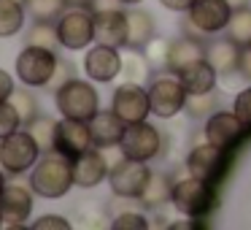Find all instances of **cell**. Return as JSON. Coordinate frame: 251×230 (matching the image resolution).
<instances>
[{"label": "cell", "instance_id": "6da1fadb", "mask_svg": "<svg viewBox=\"0 0 251 230\" xmlns=\"http://www.w3.org/2000/svg\"><path fill=\"white\" fill-rule=\"evenodd\" d=\"M27 184L44 201H60L73 190V165L68 157L57 152H44L38 157V163L30 168Z\"/></svg>", "mask_w": 251, "mask_h": 230}, {"label": "cell", "instance_id": "7a4b0ae2", "mask_svg": "<svg viewBox=\"0 0 251 230\" xmlns=\"http://www.w3.org/2000/svg\"><path fill=\"white\" fill-rule=\"evenodd\" d=\"M54 106L60 111V116L68 119H81L89 122L100 111V92L95 87V82L89 79H71L60 89H54Z\"/></svg>", "mask_w": 251, "mask_h": 230}, {"label": "cell", "instance_id": "3957f363", "mask_svg": "<svg viewBox=\"0 0 251 230\" xmlns=\"http://www.w3.org/2000/svg\"><path fill=\"white\" fill-rule=\"evenodd\" d=\"M57 49L51 46H35V44H25L19 49L17 60H14V76L25 84V87H38L44 89L49 84V79L54 76L57 68Z\"/></svg>", "mask_w": 251, "mask_h": 230}, {"label": "cell", "instance_id": "277c9868", "mask_svg": "<svg viewBox=\"0 0 251 230\" xmlns=\"http://www.w3.org/2000/svg\"><path fill=\"white\" fill-rule=\"evenodd\" d=\"M57 41L68 52H84L95 44V14L92 8H71L68 6L54 19Z\"/></svg>", "mask_w": 251, "mask_h": 230}, {"label": "cell", "instance_id": "5b68a950", "mask_svg": "<svg viewBox=\"0 0 251 230\" xmlns=\"http://www.w3.org/2000/svg\"><path fill=\"white\" fill-rule=\"evenodd\" d=\"M41 154L44 152H41L38 141L27 133V127H19L17 133L0 141V168L8 176H25L38 163Z\"/></svg>", "mask_w": 251, "mask_h": 230}, {"label": "cell", "instance_id": "8992f818", "mask_svg": "<svg viewBox=\"0 0 251 230\" xmlns=\"http://www.w3.org/2000/svg\"><path fill=\"white\" fill-rule=\"evenodd\" d=\"M170 203L178 214L184 217H202L213 208L216 203V190L213 181L197 179V176H186V179L176 181L173 192H170Z\"/></svg>", "mask_w": 251, "mask_h": 230}, {"label": "cell", "instance_id": "52a82bcc", "mask_svg": "<svg viewBox=\"0 0 251 230\" xmlns=\"http://www.w3.org/2000/svg\"><path fill=\"white\" fill-rule=\"evenodd\" d=\"M149 92V103H151V114L159 119H173L176 114L184 111L186 103V87L181 84V79L176 73H162V76H154L146 87Z\"/></svg>", "mask_w": 251, "mask_h": 230}, {"label": "cell", "instance_id": "ba28073f", "mask_svg": "<svg viewBox=\"0 0 251 230\" xmlns=\"http://www.w3.org/2000/svg\"><path fill=\"white\" fill-rule=\"evenodd\" d=\"M119 152L130 160H141V163H151L154 157L162 154V133L157 125L149 119L132 122L125 127V136L119 141Z\"/></svg>", "mask_w": 251, "mask_h": 230}, {"label": "cell", "instance_id": "9c48e42d", "mask_svg": "<svg viewBox=\"0 0 251 230\" xmlns=\"http://www.w3.org/2000/svg\"><path fill=\"white\" fill-rule=\"evenodd\" d=\"M149 163H141V160H130L122 154L116 163H111L108 168V187L114 192V198H130V201H138L149 181Z\"/></svg>", "mask_w": 251, "mask_h": 230}, {"label": "cell", "instance_id": "30bf717a", "mask_svg": "<svg viewBox=\"0 0 251 230\" xmlns=\"http://www.w3.org/2000/svg\"><path fill=\"white\" fill-rule=\"evenodd\" d=\"M35 206V192L30 184L8 181L3 195H0V214H3V228L8 230H22L27 228V219Z\"/></svg>", "mask_w": 251, "mask_h": 230}, {"label": "cell", "instance_id": "8fae6325", "mask_svg": "<svg viewBox=\"0 0 251 230\" xmlns=\"http://www.w3.org/2000/svg\"><path fill=\"white\" fill-rule=\"evenodd\" d=\"M111 111H114L125 125L149 119L151 103H149L146 87H143V84H135V82L119 84V87L114 89V95H111Z\"/></svg>", "mask_w": 251, "mask_h": 230}, {"label": "cell", "instance_id": "7c38bea8", "mask_svg": "<svg viewBox=\"0 0 251 230\" xmlns=\"http://www.w3.org/2000/svg\"><path fill=\"white\" fill-rule=\"evenodd\" d=\"M122 65H125V57L116 46H105V44H95L89 49H84V73H87L89 82L95 84H108L114 79L122 76Z\"/></svg>", "mask_w": 251, "mask_h": 230}, {"label": "cell", "instance_id": "4fadbf2b", "mask_svg": "<svg viewBox=\"0 0 251 230\" xmlns=\"http://www.w3.org/2000/svg\"><path fill=\"white\" fill-rule=\"evenodd\" d=\"M92 146V136H89V125L81 119H68L60 116L54 130V152L68 160H76L81 152Z\"/></svg>", "mask_w": 251, "mask_h": 230}, {"label": "cell", "instance_id": "5bb4252c", "mask_svg": "<svg viewBox=\"0 0 251 230\" xmlns=\"http://www.w3.org/2000/svg\"><path fill=\"white\" fill-rule=\"evenodd\" d=\"M229 14H232L229 0H195L189 6V11H186V19H189L200 33L216 35L227 28Z\"/></svg>", "mask_w": 251, "mask_h": 230}, {"label": "cell", "instance_id": "9a60e30c", "mask_svg": "<svg viewBox=\"0 0 251 230\" xmlns=\"http://www.w3.org/2000/svg\"><path fill=\"white\" fill-rule=\"evenodd\" d=\"M73 165V184L81 187V190H95L108 179V157H105L103 149L89 146L87 152H81L76 160H71Z\"/></svg>", "mask_w": 251, "mask_h": 230}, {"label": "cell", "instance_id": "2e32d148", "mask_svg": "<svg viewBox=\"0 0 251 230\" xmlns=\"http://www.w3.org/2000/svg\"><path fill=\"white\" fill-rule=\"evenodd\" d=\"M224 163H227L224 149L213 146L211 141L197 144L186 154V171H189V176H197V179H205V181H216L224 171Z\"/></svg>", "mask_w": 251, "mask_h": 230}, {"label": "cell", "instance_id": "e0dca14e", "mask_svg": "<svg viewBox=\"0 0 251 230\" xmlns=\"http://www.w3.org/2000/svg\"><path fill=\"white\" fill-rule=\"evenodd\" d=\"M95 14V44L127 46V11L125 8H105V11H92Z\"/></svg>", "mask_w": 251, "mask_h": 230}, {"label": "cell", "instance_id": "ac0fdd59", "mask_svg": "<svg viewBox=\"0 0 251 230\" xmlns=\"http://www.w3.org/2000/svg\"><path fill=\"white\" fill-rule=\"evenodd\" d=\"M246 125L238 119L235 111H213L205 119V141H211L213 146L229 149L238 144V138L243 136Z\"/></svg>", "mask_w": 251, "mask_h": 230}, {"label": "cell", "instance_id": "d6986e66", "mask_svg": "<svg viewBox=\"0 0 251 230\" xmlns=\"http://www.w3.org/2000/svg\"><path fill=\"white\" fill-rule=\"evenodd\" d=\"M87 125H89V136H92V146H98V149L119 146L122 136H125V127H127L111 109H100Z\"/></svg>", "mask_w": 251, "mask_h": 230}, {"label": "cell", "instance_id": "ffe728a7", "mask_svg": "<svg viewBox=\"0 0 251 230\" xmlns=\"http://www.w3.org/2000/svg\"><path fill=\"white\" fill-rule=\"evenodd\" d=\"M240 52L243 46H238L232 38H213L205 44V62L219 76H229V73H238Z\"/></svg>", "mask_w": 251, "mask_h": 230}, {"label": "cell", "instance_id": "44dd1931", "mask_svg": "<svg viewBox=\"0 0 251 230\" xmlns=\"http://www.w3.org/2000/svg\"><path fill=\"white\" fill-rule=\"evenodd\" d=\"M205 60V46L202 41H195V38H178V41H170L168 44V60H165V71L176 73L178 76L181 71H186L189 65Z\"/></svg>", "mask_w": 251, "mask_h": 230}, {"label": "cell", "instance_id": "7402d4cb", "mask_svg": "<svg viewBox=\"0 0 251 230\" xmlns=\"http://www.w3.org/2000/svg\"><path fill=\"white\" fill-rule=\"evenodd\" d=\"M154 33H157V25H154V17L146 8H138V6L127 8V46L125 49L141 52L154 38Z\"/></svg>", "mask_w": 251, "mask_h": 230}, {"label": "cell", "instance_id": "603a6c76", "mask_svg": "<svg viewBox=\"0 0 251 230\" xmlns=\"http://www.w3.org/2000/svg\"><path fill=\"white\" fill-rule=\"evenodd\" d=\"M178 79H181V84L186 87L189 95H205V92H213V89H216L219 73L213 71L205 60H200V62H195V65H189L186 71H181Z\"/></svg>", "mask_w": 251, "mask_h": 230}, {"label": "cell", "instance_id": "cb8c5ba5", "mask_svg": "<svg viewBox=\"0 0 251 230\" xmlns=\"http://www.w3.org/2000/svg\"><path fill=\"white\" fill-rule=\"evenodd\" d=\"M170 192H173L170 176L162 173V171H151L141 198H138V203H141L143 208H162L165 203H170Z\"/></svg>", "mask_w": 251, "mask_h": 230}, {"label": "cell", "instance_id": "d4e9b609", "mask_svg": "<svg viewBox=\"0 0 251 230\" xmlns=\"http://www.w3.org/2000/svg\"><path fill=\"white\" fill-rule=\"evenodd\" d=\"M27 25V11L22 0H0V38H14Z\"/></svg>", "mask_w": 251, "mask_h": 230}, {"label": "cell", "instance_id": "484cf974", "mask_svg": "<svg viewBox=\"0 0 251 230\" xmlns=\"http://www.w3.org/2000/svg\"><path fill=\"white\" fill-rule=\"evenodd\" d=\"M25 127H27V133L38 141L41 152H54V130H57V119H54V116H49V114L41 111V114L33 116Z\"/></svg>", "mask_w": 251, "mask_h": 230}, {"label": "cell", "instance_id": "4316f807", "mask_svg": "<svg viewBox=\"0 0 251 230\" xmlns=\"http://www.w3.org/2000/svg\"><path fill=\"white\" fill-rule=\"evenodd\" d=\"M224 30H227V38H232L238 46H249L251 44V8L249 6L232 8Z\"/></svg>", "mask_w": 251, "mask_h": 230}, {"label": "cell", "instance_id": "83f0119b", "mask_svg": "<svg viewBox=\"0 0 251 230\" xmlns=\"http://www.w3.org/2000/svg\"><path fill=\"white\" fill-rule=\"evenodd\" d=\"M25 11L33 22H54L65 11V0H22Z\"/></svg>", "mask_w": 251, "mask_h": 230}, {"label": "cell", "instance_id": "f1b7e54d", "mask_svg": "<svg viewBox=\"0 0 251 230\" xmlns=\"http://www.w3.org/2000/svg\"><path fill=\"white\" fill-rule=\"evenodd\" d=\"M14 103V109L19 111V116H22V127L27 125L33 116H38L41 114V103H38V98H35V92H33V87H17L14 89V95L8 98Z\"/></svg>", "mask_w": 251, "mask_h": 230}, {"label": "cell", "instance_id": "f546056e", "mask_svg": "<svg viewBox=\"0 0 251 230\" xmlns=\"http://www.w3.org/2000/svg\"><path fill=\"white\" fill-rule=\"evenodd\" d=\"M149 71H151V65L146 62V57H143V52H138V49H130V55L125 57V65H122V76H125L127 82L143 84V82L149 79Z\"/></svg>", "mask_w": 251, "mask_h": 230}, {"label": "cell", "instance_id": "4dcf8cb0", "mask_svg": "<svg viewBox=\"0 0 251 230\" xmlns=\"http://www.w3.org/2000/svg\"><path fill=\"white\" fill-rule=\"evenodd\" d=\"M25 44H35V46H60L57 41V30H54V22H33L25 33Z\"/></svg>", "mask_w": 251, "mask_h": 230}, {"label": "cell", "instance_id": "1f68e13d", "mask_svg": "<svg viewBox=\"0 0 251 230\" xmlns=\"http://www.w3.org/2000/svg\"><path fill=\"white\" fill-rule=\"evenodd\" d=\"M219 100L213 92H205V95H186V103H184V111L192 116V119H202V116H211L216 111Z\"/></svg>", "mask_w": 251, "mask_h": 230}, {"label": "cell", "instance_id": "d6a6232c", "mask_svg": "<svg viewBox=\"0 0 251 230\" xmlns=\"http://www.w3.org/2000/svg\"><path fill=\"white\" fill-rule=\"evenodd\" d=\"M111 228L114 230H146L149 219H146V214H143L141 208H125V211L114 214Z\"/></svg>", "mask_w": 251, "mask_h": 230}, {"label": "cell", "instance_id": "836d02e7", "mask_svg": "<svg viewBox=\"0 0 251 230\" xmlns=\"http://www.w3.org/2000/svg\"><path fill=\"white\" fill-rule=\"evenodd\" d=\"M19 127H22V116L14 109V103L11 100H0V141L11 136V133H17Z\"/></svg>", "mask_w": 251, "mask_h": 230}, {"label": "cell", "instance_id": "e575fe53", "mask_svg": "<svg viewBox=\"0 0 251 230\" xmlns=\"http://www.w3.org/2000/svg\"><path fill=\"white\" fill-rule=\"evenodd\" d=\"M168 44H170V41H162V38L154 35V38L141 49L143 57H146V62L151 68H165V60H168Z\"/></svg>", "mask_w": 251, "mask_h": 230}, {"label": "cell", "instance_id": "d590c367", "mask_svg": "<svg viewBox=\"0 0 251 230\" xmlns=\"http://www.w3.org/2000/svg\"><path fill=\"white\" fill-rule=\"evenodd\" d=\"M71 79H76V65H73L71 60H65V57H60L57 60V68H54V76L49 79V84H46V92H54V89H60L65 82H71Z\"/></svg>", "mask_w": 251, "mask_h": 230}, {"label": "cell", "instance_id": "8d00e7d4", "mask_svg": "<svg viewBox=\"0 0 251 230\" xmlns=\"http://www.w3.org/2000/svg\"><path fill=\"white\" fill-rule=\"evenodd\" d=\"M33 230H68L71 228V219H65V214H41L38 219L30 222Z\"/></svg>", "mask_w": 251, "mask_h": 230}, {"label": "cell", "instance_id": "74e56055", "mask_svg": "<svg viewBox=\"0 0 251 230\" xmlns=\"http://www.w3.org/2000/svg\"><path fill=\"white\" fill-rule=\"evenodd\" d=\"M232 111H235V114H238V119L243 122L246 127H251V87L240 89V92L235 95Z\"/></svg>", "mask_w": 251, "mask_h": 230}, {"label": "cell", "instance_id": "f35d334b", "mask_svg": "<svg viewBox=\"0 0 251 230\" xmlns=\"http://www.w3.org/2000/svg\"><path fill=\"white\" fill-rule=\"evenodd\" d=\"M17 89V76H11L8 71L0 68V100H8Z\"/></svg>", "mask_w": 251, "mask_h": 230}, {"label": "cell", "instance_id": "ab89813d", "mask_svg": "<svg viewBox=\"0 0 251 230\" xmlns=\"http://www.w3.org/2000/svg\"><path fill=\"white\" fill-rule=\"evenodd\" d=\"M238 73H240V76L246 79V82H251V49H249V46H243V52H240Z\"/></svg>", "mask_w": 251, "mask_h": 230}, {"label": "cell", "instance_id": "60d3db41", "mask_svg": "<svg viewBox=\"0 0 251 230\" xmlns=\"http://www.w3.org/2000/svg\"><path fill=\"white\" fill-rule=\"evenodd\" d=\"M168 11H176V14H186L189 11V6L195 3V0H159Z\"/></svg>", "mask_w": 251, "mask_h": 230}, {"label": "cell", "instance_id": "b9f144b4", "mask_svg": "<svg viewBox=\"0 0 251 230\" xmlns=\"http://www.w3.org/2000/svg\"><path fill=\"white\" fill-rule=\"evenodd\" d=\"M65 6H71V8H89V6H92V0H65Z\"/></svg>", "mask_w": 251, "mask_h": 230}, {"label": "cell", "instance_id": "7bdbcfd3", "mask_svg": "<svg viewBox=\"0 0 251 230\" xmlns=\"http://www.w3.org/2000/svg\"><path fill=\"white\" fill-rule=\"evenodd\" d=\"M6 184H8V173L3 168H0V195H3V190H6Z\"/></svg>", "mask_w": 251, "mask_h": 230}, {"label": "cell", "instance_id": "ee69618b", "mask_svg": "<svg viewBox=\"0 0 251 230\" xmlns=\"http://www.w3.org/2000/svg\"><path fill=\"white\" fill-rule=\"evenodd\" d=\"M119 3H122V6H127V8H130V6H141L143 0H119Z\"/></svg>", "mask_w": 251, "mask_h": 230}, {"label": "cell", "instance_id": "f6af8a7d", "mask_svg": "<svg viewBox=\"0 0 251 230\" xmlns=\"http://www.w3.org/2000/svg\"><path fill=\"white\" fill-rule=\"evenodd\" d=\"M0 228H3V214H0Z\"/></svg>", "mask_w": 251, "mask_h": 230}, {"label": "cell", "instance_id": "bcb514c9", "mask_svg": "<svg viewBox=\"0 0 251 230\" xmlns=\"http://www.w3.org/2000/svg\"><path fill=\"white\" fill-rule=\"evenodd\" d=\"M249 49H251V44H249Z\"/></svg>", "mask_w": 251, "mask_h": 230}]
</instances>
